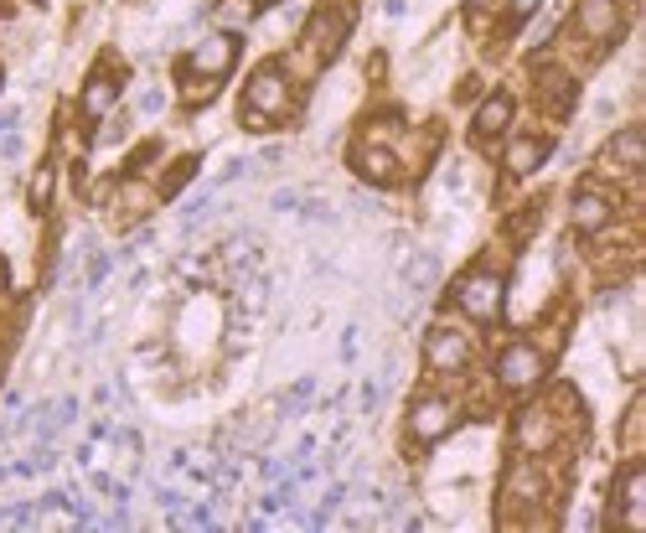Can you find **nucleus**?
Segmentation results:
<instances>
[{
    "label": "nucleus",
    "mask_w": 646,
    "mask_h": 533,
    "mask_svg": "<svg viewBox=\"0 0 646 533\" xmlns=\"http://www.w3.org/2000/svg\"><path fill=\"white\" fill-rule=\"evenodd\" d=\"M497 383H502V389H512V394L538 389V383H543V352L528 347V342H512L502 358H497Z\"/></svg>",
    "instance_id": "obj_1"
},
{
    "label": "nucleus",
    "mask_w": 646,
    "mask_h": 533,
    "mask_svg": "<svg viewBox=\"0 0 646 533\" xmlns=\"http://www.w3.org/2000/svg\"><path fill=\"white\" fill-rule=\"evenodd\" d=\"M455 306L466 311L471 321H497L502 316V280L486 275V270L466 275V280L455 285Z\"/></svg>",
    "instance_id": "obj_2"
},
{
    "label": "nucleus",
    "mask_w": 646,
    "mask_h": 533,
    "mask_svg": "<svg viewBox=\"0 0 646 533\" xmlns=\"http://www.w3.org/2000/svg\"><path fill=\"white\" fill-rule=\"evenodd\" d=\"M238 52H243V42L233 37V32H218V37H202L197 47H192V57H187V68L197 73V78H223L233 63H238Z\"/></svg>",
    "instance_id": "obj_3"
},
{
    "label": "nucleus",
    "mask_w": 646,
    "mask_h": 533,
    "mask_svg": "<svg viewBox=\"0 0 646 533\" xmlns=\"http://www.w3.org/2000/svg\"><path fill=\"white\" fill-rule=\"evenodd\" d=\"M450 430H455V404L450 399H440V394L414 399V409H409V435L414 440H445Z\"/></svg>",
    "instance_id": "obj_4"
},
{
    "label": "nucleus",
    "mask_w": 646,
    "mask_h": 533,
    "mask_svg": "<svg viewBox=\"0 0 646 533\" xmlns=\"http://www.w3.org/2000/svg\"><path fill=\"white\" fill-rule=\"evenodd\" d=\"M243 109H259V114H285L290 109V83L280 68H259L243 88Z\"/></svg>",
    "instance_id": "obj_5"
},
{
    "label": "nucleus",
    "mask_w": 646,
    "mask_h": 533,
    "mask_svg": "<svg viewBox=\"0 0 646 533\" xmlns=\"http://www.w3.org/2000/svg\"><path fill=\"white\" fill-rule=\"evenodd\" d=\"M424 358H429V368H435V373H466L471 342L460 337V332H450V327H435V332H429V342H424Z\"/></svg>",
    "instance_id": "obj_6"
},
{
    "label": "nucleus",
    "mask_w": 646,
    "mask_h": 533,
    "mask_svg": "<svg viewBox=\"0 0 646 533\" xmlns=\"http://www.w3.org/2000/svg\"><path fill=\"white\" fill-rule=\"evenodd\" d=\"M579 32L590 42H615L621 37V6L615 0H579Z\"/></svg>",
    "instance_id": "obj_7"
},
{
    "label": "nucleus",
    "mask_w": 646,
    "mask_h": 533,
    "mask_svg": "<svg viewBox=\"0 0 646 533\" xmlns=\"http://www.w3.org/2000/svg\"><path fill=\"white\" fill-rule=\"evenodd\" d=\"M610 213H615V202H610V192H600V187H579L574 202H569V223H574L579 233H600V228L610 223Z\"/></svg>",
    "instance_id": "obj_8"
},
{
    "label": "nucleus",
    "mask_w": 646,
    "mask_h": 533,
    "mask_svg": "<svg viewBox=\"0 0 646 533\" xmlns=\"http://www.w3.org/2000/svg\"><path fill=\"white\" fill-rule=\"evenodd\" d=\"M311 52H316V63H331L336 57V47H342V37H347V16L342 11H321L316 21H311Z\"/></svg>",
    "instance_id": "obj_9"
},
{
    "label": "nucleus",
    "mask_w": 646,
    "mask_h": 533,
    "mask_svg": "<svg viewBox=\"0 0 646 533\" xmlns=\"http://www.w3.org/2000/svg\"><path fill=\"white\" fill-rule=\"evenodd\" d=\"M621 513H615V523H626V528H641V502H646V477H641V466H626V477H621Z\"/></svg>",
    "instance_id": "obj_10"
},
{
    "label": "nucleus",
    "mask_w": 646,
    "mask_h": 533,
    "mask_svg": "<svg viewBox=\"0 0 646 533\" xmlns=\"http://www.w3.org/2000/svg\"><path fill=\"white\" fill-rule=\"evenodd\" d=\"M517 446L528 451V456H538V451H548L553 446V420H548V409H528L517 420Z\"/></svg>",
    "instance_id": "obj_11"
},
{
    "label": "nucleus",
    "mask_w": 646,
    "mask_h": 533,
    "mask_svg": "<svg viewBox=\"0 0 646 533\" xmlns=\"http://www.w3.org/2000/svg\"><path fill=\"white\" fill-rule=\"evenodd\" d=\"M610 166L615 171H641L646 166V135L636 125H626L621 135L610 140Z\"/></svg>",
    "instance_id": "obj_12"
},
{
    "label": "nucleus",
    "mask_w": 646,
    "mask_h": 533,
    "mask_svg": "<svg viewBox=\"0 0 646 533\" xmlns=\"http://www.w3.org/2000/svg\"><path fill=\"white\" fill-rule=\"evenodd\" d=\"M548 151H553V145L543 135H522V140H512V151H507V171L512 176H528V171H538L548 161Z\"/></svg>",
    "instance_id": "obj_13"
},
{
    "label": "nucleus",
    "mask_w": 646,
    "mask_h": 533,
    "mask_svg": "<svg viewBox=\"0 0 646 533\" xmlns=\"http://www.w3.org/2000/svg\"><path fill=\"white\" fill-rule=\"evenodd\" d=\"M512 125V94H491L481 109H476V140H491Z\"/></svg>",
    "instance_id": "obj_14"
},
{
    "label": "nucleus",
    "mask_w": 646,
    "mask_h": 533,
    "mask_svg": "<svg viewBox=\"0 0 646 533\" xmlns=\"http://www.w3.org/2000/svg\"><path fill=\"white\" fill-rule=\"evenodd\" d=\"M114 99H119V83L104 78V73H94V78H88V88H83V114H88V120H104V114L114 109Z\"/></svg>",
    "instance_id": "obj_15"
},
{
    "label": "nucleus",
    "mask_w": 646,
    "mask_h": 533,
    "mask_svg": "<svg viewBox=\"0 0 646 533\" xmlns=\"http://www.w3.org/2000/svg\"><path fill=\"white\" fill-rule=\"evenodd\" d=\"M357 171H362V182H373V187H388L393 176H398V161H393V151H362L357 156Z\"/></svg>",
    "instance_id": "obj_16"
},
{
    "label": "nucleus",
    "mask_w": 646,
    "mask_h": 533,
    "mask_svg": "<svg viewBox=\"0 0 646 533\" xmlns=\"http://www.w3.org/2000/svg\"><path fill=\"white\" fill-rule=\"evenodd\" d=\"M52 182H57V171H52V166H37V176H32V213H47Z\"/></svg>",
    "instance_id": "obj_17"
},
{
    "label": "nucleus",
    "mask_w": 646,
    "mask_h": 533,
    "mask_svg": "<svg viewBox=\"0 0 646 533\" xmlns=\"http://www.w3.org/2000/svg\"><path fill=\"white\" fill-rule=\"evenodd\" d=\"M192 176H197V156H181V161H176V171H171L166 182H161V197H176L181 187L192 182Z\"/></svg>",
    "instance_id": "obj_18"
},
{
    "label": "nucleus",
    "mask_w": 646,
    "mask_h": 533,
    "mask_svg": "<svg viewBox=\"0 0 646 533\" xmlns=\"http://www.w3.org/2000/svg\"><path fill=\"white\" fill-rule=\"evenodd\" d=\"M429 280H435V254H419V259L409 264V290H424Z\"/></svg>",
    "instance_id": "obj_19"
},
{
    "label": "nucleus",
    "mask_w": 646,
    "mask_h": 533,
    "mask_svg": "<svg viewBox=\"0 0 646 533\" xmlns=\"http://www.w3.org/2000/svg\"><path fill=\"white\" fill-rule=\"evenodd\" d=\"M212 94H218V78H197V88L187 83V104H207Z\"/></svg>",
    "instance_id": "obj_20"
},
{
    "label": "nucleus",
    "mask_w": 646,
    "mask_h": 533,
    "mask_svg": "<svg viewBox=\"0 0 646 533\" xmlns=\"http://www.w3.org/2000/svg\"><path fill=\"white\" fill-rule=\"evenodd\" d=\"M104 275H109V254H94V264H88V290H94Z\"/></svg>",
    "instance_id": "obj_21"
},
{
    "label": "nucleus",
    "mask_w": 646,
    "mask_h": 533,
    "mask_svg": "<svg viewBox=\"0 0 646 533\" xmlns=\"http://www.w3.org/2000/svg\"><path fill=\"white\" fill-rule=\"evenodd\" d=\"M512 6H517V16H533V11L543 6V0H512Z\"/></svg>",
    "instance_id": "obj_22"
},
{
    "label": "nucleus",
    "mask_w": 646,
    "mask_h": 533,
    "mask_svg": "<svg viewBox=\"0 0 646 533\" xmlns=\"http://www.w3.org/2000/svg\"><path fill=\"white\" fill-rule=\"evenodd\" d=\"M471 6H476V11H491V6H502V0H471Z\"/></svg>",
    "instance_id": "obj_23"
},
{
    "label": "nucleus",
    "mask_w": 646,
    "mask_h": 533,
    "mask_svg": "<svg viewBox=\"0 0 646 533\" xmlns=\"http://www.w3.org/2000/svg\"><path fill=\"white\" fill-rule=\"evenodd\" d=\"M6 280H11V270H6V259H0V290H6Z\"/></svg>",
    "instance_id": "obj_24"
},
{
    "label": "nucleus",
    "mask_w": 646,
    "mask_h": 533,
    "mask_svg": "<svg viewBox=\"0 0 646 533\" xmlns=\"http://www.w3.org/2000/svg\"><path fill=\"white\" fill-rule=\"evenodd\" d=\"M37 6H42V0H37Z\"/></svg>",
    "instance_id": "obj_25"
}]
</instances>
